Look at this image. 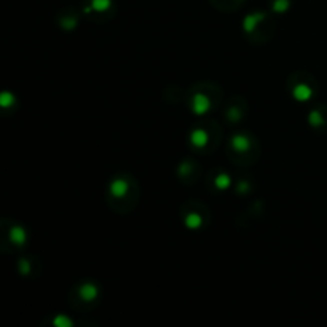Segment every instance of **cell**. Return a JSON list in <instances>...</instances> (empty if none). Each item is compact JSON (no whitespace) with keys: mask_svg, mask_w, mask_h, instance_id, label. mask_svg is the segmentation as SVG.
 <instances>
[{"mask_svg":"<svg viewBox=\"0 0 327 327\" xmlns=\"http://www.w3.org/2000/svg\"><path fill=\"white\" fill-rule=\"evenodd\" d=\"M193 142H195L196 145H203V144L206 142V133H203V131H195V133H193Z\"/></svg>","mask_w":327,"mask_h":327,"instance_id":"1","label":"cell"},{"mask_svg":"<svg viewBox=\"0 0 327 327\" xmlns=\"http://www.w3.org/2000/svg\"><path fill=\"white\" fill-rule=\"evenodd\" d=\"M109 5H110V0H93V7L99 12L106 10Z\"/></svg>","mask_w":327,"mask_h":327,"instance_id":"2","label":"cell"},{"mask_svg":"<svg viewBox=\"0 0 327 327\" xmlns=\"http://www.w3.org/2000/svg\"><path fill=\"white\" fill-rule=\"evenodd\" d=\"M284 7H287V0H276V5H274L276 10H284Z\"/></svg>","mask_w":327,"mask_h":327,"instance_id":"3","label":"cell"}]
</instances>
